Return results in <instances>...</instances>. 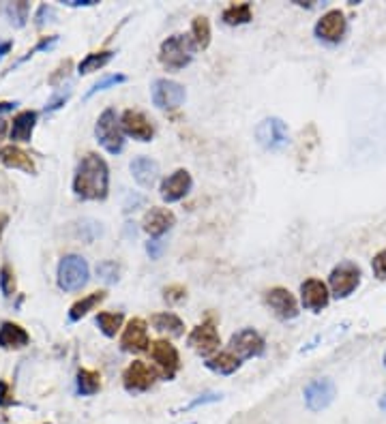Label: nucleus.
<instances>
[{
    "label": "nucleus",
    "instance_id": "1",
    "mask_svg": "<svg viewBox=\"0 0 386 424\" xmlns=\"http://www.w3.org/2000/svg\"><path fill=\"white\" fill-rule=\"evenodd\" d=\"M73 193L80 200L103 202L110 193V167L95 152L82 156L73 178Z\"/></svg>",
    "mask_w": 386,
    "mask_h": 424
},
{
    "label": "nucleus",
    "instance_id": "2",
    "mask_svg": "<svg viewBox=\"0 0 386 424\" xmlns=\"http://www.w3.org/2000/svg\"><path fill=\"white\" fill-rule=\"evenodd\" d=\"M196 47V41L189 34H172L159 47V62L168 71H181L193 60Z\"/></svg>",
    "mask_w": 386,
    "mask_h": 424
},
{
    "label": "nucleus",
    "instance_id": "3",
    "mask_svg": "<svg viewBox=\"0 0 386 424\" xmlns=\"http://www.w3.org/2000/svg\"><path fill=\"white\" fill-rule=\"evenodd\" d=\"M95 135L99 144L110 154L122 152V148H125V131H122V125L114 108L103 110V114L99 116L95 125Z\"/></svg>",
    "mask_w": 386,
    "mask_h": 424
},
{
    "label": "nucleus",
    "instance_id": "4",
    "mask_svg": "<svg viewBox=\"0 0 386 424\" xmlns=\"http://www.w3.org/2000/svg\"><path fill=\"white\" fill-rule=\"evenodd\" d=\"M91 270L82 255L69 253L58 263V287L63 292H78L89 283Z\"/></svg>",
    "mask_w": 386,
    "mask_h": 424
},
{
    "label": "nucleus",
    "instance_id": "5",
    "mask_svg": "<svg viewBox=\"0 0 386 424\" xmlns=\"http://www.w3.org/2000/svg\"><path fill=\"white\" fill-rule=\"evenodd\" d=\"M328 285H330V294L337 300L348 298L350 294H354V290L361 285V268L354 261H339L335 268L328 274Z\"/></svg>",
    "mask_w": 386,
    "mask_h": 424
},
{
    "label": "nucleus",
    "instance_id": "6",
    "mask_svg": "<svg viewBox=\"0 0 386 424\" xmlns=\"http://www.w3.org/2000/svg\"><path fill=\"white\" fill-rule=\"evenodd\" d=\"M150 97H152L155 108H159L163 112H172V110H179L185 103L187 93H185L183 84L168 80V78H159L150 86Z\"/></svg>",
    "mask_w": 386,
    "mask_h": 424
},
{
    "label": "nucleus",
    "instance_id": "7",
    "mask_svg": "<svg viewBox=\"0 0 386 424\" xmlns=\"http://www.w3.org/2000/svg\"><path fill=\"white\" fill-rule=\"evenodd\" d=\"M256 139L264 150H282L290 144V131L282 118H264L256 127Z\"/></svg>",
    "mask_w": 386,
    "mask_h": 424
},
{
    "label": "nucleus",
    "instance_id": "8",
    "mask_svg": "<svg viewBox=\"0 0 386 424\" xmlns=\"http://www.w3.org/2000/svg\"><path fill=\"white\" fill-rule=\"evenodd\" d=\"M227 347H230L227 351H232L238 358H258L264 353L266 343L260 337V332H256L253 328H242L236 334H232Z\"/></svg>",
    "mask_w": 386,
    "mask_h": 424
},
{
    "label": "nucleus",
    "instance_id": "9",
    "mask_svg": "<svg viewBox=\"0 0 386 424\" xmlns=\"http://www.w3.org/2000/svg\"><path fill=\"white\" fill-rule=\"evenodd\" d=\"M187 343L193 351L200 353V356L210 358L219 349L221 339H219V332H217L213 322H202L200 326H196L189 332Z\"/></svg>",
    "mask_w": 386,
    "mask_h": 424
},
{
    "label": "nucleus",
    "instance_id": "10",
    "mask_svg": "<svg viewBox=\"0 0 386 424\" xmlns=\"http://www.w3.org/2000/svg\"><path fill=\"white\" fill-rule=\"evenodd\" d=\"M155 379H157V373L142 360H133L125 370H122V386H125V390L131 394L150 390Z\"/></svg>",
    "mask_w": 386,
    "mask_h": 424
},
{
    "label": "nucleus",
    "instance_id": "11",
    "mask_svg": "<svg viewBox=\"0 0 386 424\" xmlns=\"http://www.w3.org/2000/svg\"><path fill=\"white\" fill-rule=\"evenodd\" d=\"M348 30V20L343 11L339 9H330L326 11L318 22H315V37L326 41V43H339L343 39V34Z\"/></svg>",
    "mask_w": 386,
    "mask_h": 424
},
{
    "label": "nucleus",
    "instance_id": "12",
    "mask_svg": "<svg viewBox=\"0 0 386 424\" xmlns=\"http://www.w3.org/2000/svg\"><path fill=\"white\" fill-rule=\"evenodd\" d=\"M150 358L157 362V366H159L161 375L166 379H172L174 375H177V370L181 368V356H179V349L174 347L170 341H152L150 343Z\"/></svg>",
    "mask_w": 386,
    "mask_h": 424
},
{
    "label": "nucleus",
    "instance_id": "13",
    "mask_svg": "<svg viewBox=\"0 0 386 424\" xmlns=\"http://www.w3.org/2000/svg\"><path fill=\"white\" fill-rule=\"evenodd\" d=\"M120 345H122V349L131 351V353H142V351L150 349L148 326L142 317H133V320H129V324L125 326V330H122Z\"/></svg>",
    "mask_w": 386,
    "mask_h": 424
},
{
    "label": "nucleus",
    "instance_id": "14",
    "mask_svg": "<svg viewBox=\"0 0 386 424\" xmlns=\"http://www.w3.org/2000/svg\"><path fill=\"white\" fill-rule=\"evenodd\" d=\"M335 384L330 379L322 377V379H313L307 384L305 388V403L311 412H322L328 405L335 401Z\"/></svg>",
    "mask_w": 386,
    "mask_h": 424
},
{
    "label": "nucleus",
    "instance_id": "15",
    "mask_svg": "<svg viewBox=\"0 0 386 424\" xmlns=\"http://www.w3.org/2000/svg\"><path fill=\"white\" fill-rule=\"evenodd\" d=\"M301 303L311 313L324 311L330 303V292L326 287V283L320 279H307L301 285Z\"/></svg>",
    "mask_w": 386,
    "mask_h": 424
},
{
    "label": "nucleus",
    "instance_id": "16",
    "mask_svg": "<svg viewBox=\"0 0 386 424\" xmlns=\"http://www.w3.org/2000/svg\"><path fill=\"white\" fill-rule=\"evenodd\" d=\"M174 223H177V217H174L172 210L161 208V206H152L142 219V229L150 238H161L166 232H170L174 227Z\"/></svg>",
    "mask_w": 386,
    "mask_h": 424
},
{
    "label": "nucleus",
    "instance_id": "17",
    "mask_svg": "<svg viewBox=\"0 0 386 424\" xmlns=\"http://www.w3.org/2000/svg\"><path fill=\"white\" fill-rule=\"evenodd\" d=\"M193 187V180H191V174L187 169H177L174 174H170L168 178L161 182V200L168 202V204H174V202H181L187 193L191 191Z\"/></svg>",
    "mask_w": 386,
    "mask_h": 424
},
{
    "label": "nucleus",
    "instance_id": "18",
    "mask_svg": "<svg viewBox=\"0 0 386 424\" xmlns=\"http://www.w3.org/2000/svg\"><path fill=\"white\" fill-rule=\"evenodd\" d=\"M264 300H266V305L271 307V311L279 317V320H294V317L298 315L296 298L286 287H273V290H269Z\"/></svg>",
    "mask_w": 386,
    "mask_h": 424
},
{
    "label": "nucleus",
    "instance_id": "19",
    "mask_svg": "<svg viewBox=\"0 0 386 424\" xmlns=\"http://www.w3.org/2000/svg\"><path fill=\"white\" fill-rule=\"evenodd\" d=\"M120 125H122V131H125L129 137L137 139V141H150L152 135H155L150 120L137 110H125L122 112Z\"/></svg>",
    "mask_w": 386,
    "mask_h": 424
},
{
    "label": "nucleus",
    "instance_id": "20",
    "mask_svg": "<svg viewBox=\"0 0 386 424\" xmlns=\"http://www.w3.org/2000/svg\"><path fill=\"white\" fill-rule=\"evenodd\" d=\"M131 176L139 187L150 189L159 178V165L150 156H135L131 161Z\"/></svg>",
    "mask_w": 386,
    "mask_h": 424
},
{
    "label": "nucleus",
    "instance_id": "21",
    "mask_svg": "<svg viewBox=\"0 0 386 424\" xmlns=\"http://www.w3.org/2000/svg\"><path fill=\"white\" fill-rule=\"evenodd\" d=\"M30 343V334L13 322H3L0 326V347L3 349H22Z\"/></svg>",
    "mask_w": 386,
    "mask_h": 424
},
{
    "label": "nucleus",
    "instance_id": "22",
    "mask_svg": "<svg viewBox=\"0 0 386 424\" xmlns=\"http://www.w3.org/2000/svg\"><path fill=\"white\" fill-rule=\"evenodd\" d=\"M0 163L11 169H22L26 174H34V161L30 158V154L13 144L0 148Z\"/></svg>",
    "mask_w": 386,
    "mask_h": 424
},
{
    "label": "nucleus",
    "instance_id": "23",
    "mask_svg": "<svg viewBox=\"0 0 386 424\" xmlns=\"http://www.w3.org/2000/svg\"><path fill=\"white\" fill-rule=\"evenodd\" d=\"M34 125H37V112L32 110H26V112H20L15 118H13V125H11V139L13 141H30L32 137V131H34Z\"/></svg>",
    "mask_w": 386,
    "mask_h": 424
},
{
    "label": "nucleus",
    "instance_id": "24",
    "mask_svg": "<svg viewBox=\"0 0 386 424\" xmlns=\"http://www.w3.org/2000/svg\"><path fill=\"white\" fill-rule=\"evenodd\" d=\"M150 324L157 332H161V334H168V337H183V332H185V324L179 315H174V313H155L150 317Z\"/></svg>",
    "mask_w": 386,
    "mask_h": 424
},
{
    "label": "nucleus",
    "instance_id": "25",
    "mask_svg": "<svg viewBox=\"0 0 386 424\" xmlns=\"http://www.w3.org/2000/svg\"><path fill=\"white\" fill-rule=\"evenodd\" d=\"M204 364H206V368L215 370V373H219V375H232L240 368V358L234 356L232 351H221V353H217V356H210Z\"/></svg>",
    "mask_w": 386,
    "mask_h": 424
},
{
    "label": "nucleus",
    "instance_id": "26",
    "mask_svg": "<svg viewBox=\"0 0 386 424\" xmlns=\"http://www.w3.org/2000/svg\"><path fill=\"white\" fill-rule=\"evenodd\" d=\"M105 292H93L89 296H84L82 300H78V303L71 305V309H69V320L71 322H80L84 315H89L97 305H101L103 300H105Z\"/></svg>",
    "mask_w": 386,
    "mask_h": 424
},
{
    "label": "nucleus",
    "instance_id": "27",
    "mask_svg": "<svg viewBox=\"0 0 386 424\" xmlns=\"http://www.w3.org/2000/svg\"><path fill=\"white\" fill-rule=\"evenodd\" d=\"M112 58H114V51H112V49L91 51V54L78 64V73H80V75H89V73H93V71H99V69H103L108 62H112Z\"/></svg>",
    "mask_w": 386,
    "mask_h": 424
},
{
    "label": "nucleus",
    "instance_id": "28",
    "mask_svg": "<svg viewBox=\"0 0 386 424\" xmlns=\"http://www.w3.org/2000/svg\"><path fill=\"white\" fill-rule=\"evenodd\" d=\"M223 24L227 26H242L251 22V5L249 3H240V5H230L223 15H221Z\"/></svg>",
    "mask_w": 386,
    "mask_h": 424
},
{
    "label": "nucleus",
    "instance_id": "29",
    "mask_svg": "<svg viewBox=\"0 0 386 424\" xmlns=\"http://www.w3.org/2000/svg\"><path fill=\"white\" fill-rule=\"evenodd\" d=\"M3 15L9 20L11 26L15 28H22L26 26V20H28V11H30V5L24 3V0H17V3H5L3 5Z\"/></svg>",
    "mask_w": 386,
    "mask_h": 424
},
{
    "label": "nucleus",
    "instance_id": "30",
    "mask_svg": "<svg viewBox=\"0 0 386 424\" xmlns=\"http://www.w3.org/2000/svg\"><path fill=\"white\" fill-rule=\"evenodd\" d=\"M76 384H78V392H80V394L91 397V394L99 392V388H101V375L97 373V370H91V368H80Z\"/></svg>",
    "mask_w": 386,
    "mask_h": 424
},
{
    "label": "nucleus",
    "instance_id": "31",
    "mask_svg": "<svg viewBox=\"0 0 386 424\" xmlns=\"http://www.w3.org/2000/svg\"><path fill=\"white\" fill-rule=\"evenodd\" d=\"M97 326H99V330L105 334V337L108 339H112V337H116V332L122 328V322H125V315L122 313H108V311H103V313H99L97 315Z\"/></svg>",
    "mask_w": 386,
    "mask_h": 424
},
{
    "label": "nucleus",
    "instance_id": "32",
    "mask_svg": "<svg viewBox=\"0 0 386 424\" xmlns=\"http://www.w3.org/2000/svg\"><path fill=\"white\" fill-rule=\"evenodd\" d=\"M191 37H193V41H196V45L202 47V49H206L210 45V22H208V17H204V15L193 17Z\"/></svg>",
    "mask_w": 386,
    "mask_h": 424
},
{
    "label": "nucleus",
    "instance_id": "33",
    "mask_svg": "<svg viewBox=\"0 0 386 424\" xmlns=\"http://www.w3.org/2000/svg\"><path fill=\"white\" fill-rule=\"evenodd\" d=\"M127 82V75H122V73H112V75H105L103 80H99L89 93H86V97L84 99H91V97H95L97 93H103V91H108V88H112V86H118V84H125Z\"/></svg>",
    "mask_w": 386,
    "mask_h": 424
},
{
    "label": "nucleus",
    "instance_id": "34",
    "mask_svg": "<svg viewBox=\"0 0 386 424\" xmlns=\"http://www.w3.org/2000/svg\"><path fill=\"white\" fill-rule=\"evenodd\" d=\"M0 292H3L5 298H11L15 294V274L9 263L0 268Z\"/></svg>",
    "mask_w": 386,
    "mask_h": 424
},
{
    "label": "nucleus",
    "instance_id": "35",
    "mask_svg": "<svg viewBox=\"0 0 386 424\" xmlns=\"http://www.w3.org/2000/svg\"><path fill=\"white\" fill-rule=\"evenodd\" d=\"M187 298V290L183 285H179V283H174V285H168L163 290V300L168 305H179L183 303V300Z\"/></svg>",
    "mask_w": 386,
    "mask_h": 424
},
{
    "label": "nucleus",
    "instance_id": "36",
    "mask_svg": "<svg viewBox=\"0 0 386 424\" xmlns=\"http://www.w3.org/2000/svg\"><path fill=\"white\" fill-rule=\"evenodd\" d=\"M56 43H58V34H52V37H41V41H39L37 45H34L32 49H28L24 58H20V62L28 60L30 56L37 54V51H47V49H52V47H54ZM20 62H17V64H20Z\"/></svg>",
    "mask_w": 386,
    "mask_h": 424
},
{
    "label": "nucleus",
    "instance_id": "37",
    "mask_svg": "<svg viewBox=\"0 0 386 424\" xmlns=\"http://www.w3.org/2000/svg\"><path fill=\"white\" fill-rule=\"evenodd\" d=\"M71 67H73V60L71 58H67V60H63L58 67H56V71H54V73H52L49 75V86H58L67 75H69V71H71Z\"/></svg>",
    "mask_w": 386,
    "mask_h": 424
},
{
    "label": "nucleus",
    "instance_id": "38",
    "mask_svg": "<svg viewBox=\"0 0 386 424\" xmlns=\"http://www.w3.org/2000/svg\"><path fill=\"white\" fill-rule=\"evenodd\" d=\"M97 272L103 281H108V283H114L118 281V266L114 261H103L97 266Z\"/></svg>",
    "mask_w": 386,
    "mask_h": 424
},
{
    "label": "nucleus",
    "instance_id": "39",
    "mask_svg": "<svg viewBox=\"0 0 386 424\" xmlns=\"http://www.w3.org/2000/svg\"><path fill=\"white\" fill-rule=\"evenodd\" d=\"M372 270L378 279H386V249L374 255L372 259Z\"/></svg>",
    "mask_w": 386,
    "mask_h": 424
},
{
    "label": "nucleus",
    "instance_id": "40",
    "mask_svg": "<svg viewBox=\"0 0 386 424\" xmlns=\"http://www.w3.org/2000/svg\"><path fill=\"white\" fill-rule=\"evenodd\" d=\"M69 97H71V91H69V88H67V91H63V93H58V95H54V97H52V99L47 101V105H45V112L49 114V112H56V110H60L63 105L67 103V99H69Z\"/></svg>",
    "mask_w": 386,
    "mask_h": 424
},
{
    "label": "nucleus",
    "instance_id": "41",
    "mask_svg": "<svg viewBox=\"0 0 386 424\" xmlns=\"http://www.w3.org/2000/svg\"><path fill=\"white\" fill-rule=\"evenodd\" d=\"M49 17H54V7L49 5H41L37 15H34V20H37V26H43L45 22H49Z\"/></svg>",
    "mask_w": 386,
    "mask_h": 424
},
{
    "label": "nucleus",
    "instance_id": "42",
    "mask_svg": "<svg viewBox=\"0 0 386 424\" xmlns=\"http://www.w3.org/2000/svg\"><path fill=\"white\" fill-rule=\"evenodd\" d=\"M13 403V394L7 381H0V408H9Z\"/></svg>",
    "mask_w": 386,
    "mask_h": 424
},
{
    "label": "nucleus",
    "instance_id": "43",
    "mask_svg": "<svg viewBox=\"0 0 386 424\" xmlns=\"http://www.w3.org/2000/svg\"><path fill=\"white\" fill-rule=\"evenodd\" d=\"M221 399V394H215V392H210V394H202L200 399H196V401H191L189 405L185 410H193V408H200V405H206V403H215V401H219Z\"/></svg>",
    "mask_w": 386,
    "mask_h": 424
},
{
    "label": "nucleus",
    "instance_id": "44",
    "mask_svg": "<svg viewBox=\"0 0 386 424\" xmlns=\"http://www.w3.org/2000/svg\"><path fill=\"white\" fill-rule=\"evenodd\" d=\"M146 251H148V255H150L152 259H157V257L161 255V251H163V242H161V240L148 242V244H146Z\"/></svg>",
    "mask_w": 386,
    "mask_h": 424
},
{
    "label": "nucleus",
    "instance_id": "45",
    "mask_svg": "<svg viewBox=\"0 0 386 424\" xmlns=\"http://www.w3.org/2000/svg\"><path fill=\"white\" fill-rule=\"evenodd\" d=\"M67 7H93L97 5V0H65Z\"/></svg>",
    "mask_w": 386,
    "mask_h": 424
},
{
    "label": "nucleus",
    "instance_id": "46",
    "mask_svg": "<svg viewBox=\"0 0 386 424\" xmlns=\"http://www.w3.org/2000/svg\"><path fill=\"white\" fill-rule=\"evenodd\" d=\"M13 47V41H0V60H3Z\"/></svg>",
    "mask_w": 386,
    "mask_h": 424
},
{
    "label": "nucleus",
    "instance_id": "47",
    "mask_svg": "<svg viewBox=\"0 0 386 424\" xmlns=\"http://www.w3.org/2000/svg\"><path fill=\"white\" fill-rule=\"evenodd\" d=\"M15 101H3V103H0V114H7V112H11L13 108H15Z\"/></svg>",
    "mask_w": 386,
    "mask_h": 424
},
{
    "label": "nucleus",
    "instance_id": "48",
    "mask_svg": "<svg viewBox=\"0 0 386 424\" xmlns=\"http://www.w3.org/2000/svg\"><path fill=\"white\" fill-rule=\"evenodd\" d=\"M7 221H9V217H7V215H0V236H3V232H5V225H7Z\"/></svg>",
    "mask_w": 386,
    "mask_h": 424
},
{
    "label": "nucleus",
    "instance_id": "49",
    "mask_svg": "<svg viewBox=\"0 0 386 424\" xmlns=\"http://www.w3.org/2000/svg\"><path fill=\"white\" fill-rule=\"evenodd\" d=\"M5 133H7V122H5V120H0V139L5 137Z\"/></svg>",
    "mask_w": 386,
    "mask_h": 424
},
{
    "label": "nucleus",
    "instance_id": "50",
    "mask_svg": "<svg viewBox=\"0 0 386 424\" xmlns=\"http://www.w3.org/2000/svg\"><path fill=\"white\" fill-rule=\"evenodd\" d=\"M380 410H382V412H386V394L380 399Z\"/></svg>",
    "mask_w": 386,
    "mask_h": 424
},
{
    "label": "nucleus",
    "instance_id": "51",
    "mask_svg": "<svg viewBox=\"0 0 386 424\" xmlns=\"http://www.w3.org/2000/svg\"><path fill=\"white\" fill-rule=\"evenodd\" d=\"M384 366H386V353H384Z\"/></svg>",
    "mask_w": 386,
    "mask_h": 424
}]
</instances>
